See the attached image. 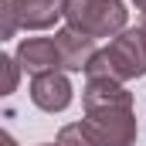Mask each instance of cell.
Here are the masks:
<instances>
[{
    "label": "cell",
    "mask_w": 146,
    "mask_h": 146,
    "mask_svg": "<svg viewBox=\"0 0 146 146\" xmlns=\"http://www.w3.org/2000/svg\"><path fill=\"white\" fill-rule=\"evenodd\" d=\"M17 58H21L24 68H31V72H37V75L54 72V65H65V61H61V51H58V41H48V37H31V41H24L21 51H17Z\"/></svg>",
    "instance_id": "5"
},
{
    "label": "cell",
    "mask_w": 146,
    "mask_h": 146,
    "mask_svg": "<svg viewBox=\"0 0 146 146\" xmlns=\"http://www.w3.org/2000/svg\"><path fill=\"white\" fill-rule=\"evenodd\" d=\"M136 136L129 106H106V109H88V119L68 126L61 133L58 146H129Z\"/></svg>",
    "instance_id": "1"
},
{
    "label": "cell",
    "mask_w": 146,
    "mask_h": 146,
    "mask_svg": "<svg viewBox=\"0 0 146 146\" xmlns=\"http://www.w3.org/2000/svg\"><path fill=\"white\" fill-rule=\"evenodd\" d=\"M10 7L17 10L21 24H27V27H48L68 7V0H10Z\"/></svg>",
    "instance_id": "6"
},
{
    "label": "cell",
    "mask_w": 146,
    "mask_h": 146,
    "mask_svg": "<svg viewBox=\"0 0 146 146\" xmlns=\"http://www.w3.org/2000/svg\"><path fill=\"white\" fill-rule=\"evenodd\" d=\"M58 41V51H61V61L68 65V68H88L92 65V37L82 34V31H75V27H68V31H61V34L54 37Z\"/></svg>",
    "instance_id": "7"
},
{
    "label": "cell",
    "mask_w": 146,
    "mask_h": 146,
    "mask_svg": "<svg viewBox=\"0 0 146 146\" xmlns=\"http://www.w3.org/2000/svg\"><path fill=\"white\" fill-rule=\"evenodd\" d=\"M3 65H7V92H10V88H14V61H10V58H7V61H3Z\"/></svg>",
    "instance_id": "8"
},
{
    "label": "cell",
    "mask_w": 146,
    "mask_h": 146,
    "mask_svg": "<svg viewBox=\"0 0 146 146\" xmlns=\"http://www.w3.org/2000/svg\"><path fill=\"white\" fill-rule=\"evenodd\" d=\"M136 7H143V10H146V0H136Z\"/></svg>",
    "instance_id": "10"
},
{
    "label": "cell",
    "mask_w": 146,
    "mask_h": 146,
    "mask_svg": "<svg viewBox=\"0 0 146 146\" xmlns=\"http://www.w3.org/2000/svg\"><path fill=\"white\" fill-rule=\"evenodd\" d=\"M31 99H34V106L48 112H58L65 109L68 102H72V85H68V78L58 72H44L34 78V85H31Z\"/></svg>",
    "instance_id": "4"
},
{
    "label": "cell",
    "mask_w": 146,
    "mask_h": 146,
    "mask_svg": "<svg viewBox=\"0 0 146 146\" xmlns=\"http://www.w3.org/2000/svg\"><path fill=\"white\" fill-rule=\"evenodd\" d=\"M65 17L72 21V27L82 31V34L106 37V34H112V31L122 27L126 10H122L115 0H68Z\"/></svg>",
    "instance_id": "3"
},
{
    "label": "cell",
    "mask_w": 146,
    "mask_h": 146,
    "mask_svg": "<svg viewBox=\"0 0 146 146\" xmlns=\"http://www.w3.org/2000/svg\"><path fill=\"white\" fill-rule=\"evenodd\" d=\"M146 72V31H129L115 37L102 54L92 58L88 75L92 78H133Z\"/></svg>",
    "instance_id": "2"
},
{
    "label": "cell",
    "mask_w": 146,
    "mask_h": 146,
    "mask_svg": "<svg viewBox=\"0 0 146 146\" xmlns=\"http://www.w3.org/2000/svg\"><path fill=\"white\" fill-rule=\"evenodd\" d=\"M3 146H17V143H14V139H10V136H3Z\"/></svg>",
    "instance_id": "9"
}]
</instances>
